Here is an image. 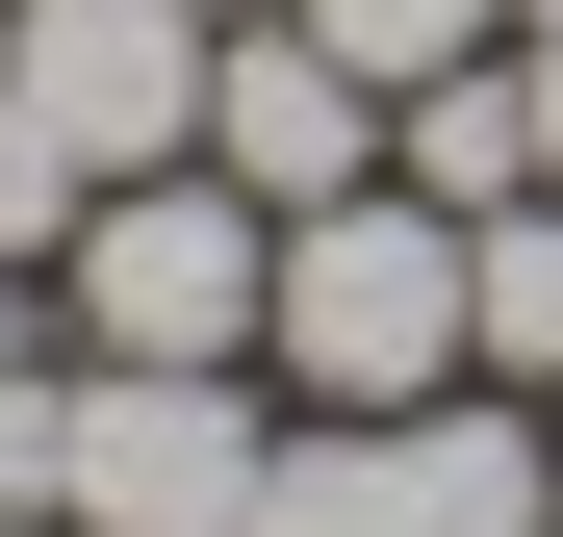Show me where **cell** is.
<instances>
[{
    "label": "cell",
    "instance_id": "6",
    "mask_svg": "<svg viewBox=\"0 0 563 537\" xmlns=\"http://www.w3.org/2000/svg\"><path fill=\"white\" fill-rule=\"evenodd\" d=\"M206 179H256V205H358V179H385V77L308 52L282 0L206 26Z\"/></svg>",
    "mask_w": 563,
    "mask_h": 537
},
{
    "label": "cell",
    "instance_id": "12",
    "mask_svg": "<svg viewBox=\"0 0 563 537\" xmlns=\"http://www.w3.org/2000/svg\"><path fill=\"white\" fill-rule=\"evenodd\" d=\"M512 77H538V179H563V26H538V52H512Z\"/></svg>",
    "mask_w": 563,
    "mask_h": 537
},
{
    "label": "cell",
    "instance_id": "14",
    "mask_svg": "<svg viewBox=\"0 0 563 537\" xmlns=\"http://www.w3.org/2000/svg\"><path fill=\"white\" fill-rule=\"evenodd\" d=\"M0 537H77V512H0Z\"/></svg>",
    "mask_w": 563,
    "mask_h": 537
},
{
    "label": "cell",
    "instance_id": "11",
    "mask_svg": "<svg viewBox=\"0 0 563 537\" xmlns=\"http://www.w3.org/2000/svg\"><path fill=\"white\" fill-rule=\"evenodd\" d=\"M52 435H77V384L26 358V384H0V512H52Z\"/></svg>",
    "mask_w": 563,
    "mask_h": 537
},
{
    "label": "cell",
    "instance_id": "9",
    "mask_svg": "<svg viewBox=\"0 0 563 537\" xmlns=\"http://www.w3.org/2000/svg\"><path fill=\"white\" fill-rule=\"evenodd\" d=\"M282 26H308V52H358V77L410 103V77H461V52H512V0H282Z\"/></svg>",
    "mask_w": 563,
    "mask_h": 537
},
{
    "label": "cell",
    "instance_id": "4",
    "mask_svg": "<svg viewBox=\"0 0 563 537\" xmlns=\"http://www.w3.org/2000/svg\"><path fill=\"white\" fill-rule=\"evenodd\" d=\"M256 358H77V435H52V512L77 537H256Z\"/></svg>",
    "mask_w": 563,
    "mask_h": 537
},
{
    "label": "cell",
    "instance_id": "8",
    "mask_svg": "<svg viewBox=\"0 0 563 537\" xmlns=\"http://www.w3.org/2000/svg\"><path fill=\"white\" fill-rule=\"evenodd\" d=\"M461 333H487V384H563V179L461 231Z\"/></svg>",
    "mask_w": 563,
    "mask_h": 537
},
{
    "label": "cell",
    "instance_id": "5",
    "mask_svg": "<svg viewBox=\"0 0 563 537\" xmlns=\"http://www.w3.org/2000/svg\"><path fill=\"white\" fill-rule=\"evenodd\" d=\"M0 77L77 128V179L206 154V0H0Z\"/></svg>",
    "mask_w": 563,
    "mask_h": 537
},
{
    "label": "cell",
    "instance_id": "3",
    "mask_svg": "<svg viewBox=\"0 0 563 537\" xmlns=\"http://www.w3.org/2000/svg\"><path fill=\"white\" fill-rule=\"evenodd\" d=\"M77 358H256V282H282V205L256 179H206V154H154V179H103L77 205Z\"/></svg>",
    "mask_w": 563,
    "mask_h": 537
},
{
    "label": "cell",
    "instance_id": "15",
    "mask_svg": "<svg viewBox=\"0 0 563 537\" xmlns=\"http://www.w3.org/2000/svg\"><path fill=\"white\" fill-rule=\"evenodd\" d=\"M538 410H563V384H538Z\"/></svg>",
    "mask_w": 563,
    "mask_h": 537
},
{
    "label": "cell",
    "instance_id": "10",
    "mask_svg": "<svg viewBox=\"0 0 563 537\" xmlns=\"http://www.w3.org/2000/svg\"><path fill=\"white\" fill-rule=\"evenodd\" d=\"M77 205H103V179H77V128L0 77V256H77Z\"/></svg>",
    "mask_w": 563,
    "mask_h": 537
},
{
    "label": "cell",
    "instance_id": "2",
    "mask_svg": "<svg viewBox=\"0 0 563 537\" xmlns=\"http://www.w3.org/2000/svg\"><path fill=\"white\" fill-rule=\"evenodd\" d=\"M256 537H563V410L435 384V410H308L256 461Z\"/></svg>",
    "mask_w": 563,
    "mask_h": 537
},
{
    "label": "cell",
    "instance_id": "13",
    "mask_svg": "<svg viewBox=\"0 0 563 537\" xmlns=\"http://www.w3.org/2000/svg\"><path fill=\"white\" fill-rule=\"evenodd\" d=\"M0 384H26V256H0Z\"/></svg>",
    "mask_w": 563,
    "mask_h": 537
},
{
    "label": "cell",
    "instance_id": "1",
    "mask_svg": "<svg viewBox=\"0 0 563 537\" xmlns=\"http://www.w3.org/2000/svg\"><path fill=\"white\" fill-rule=\"evenodd\" d=\"M256 358H282L308 410H435V384H487V333H461V205H410V179H358V205H282Z\"/></svg>",
    "mask_w": 563,
    "mask_h": 537
},
{
    "label": "cell",
    "instance_id": "7",
    "mask_svg": "<svg viewBox=\"0 0 563 537\" xmlns=\"http://www.w3.org/2000/svg\"><path fill=\"white\" fill-rule=\"evenodd\" d=\"M385 179H410V205H461V231H487V205H538V77H512V52L410 77V103H385Z\"/></svg>",
    "mask_w": 563,
    "mask_h": 537
}]
</instances>
